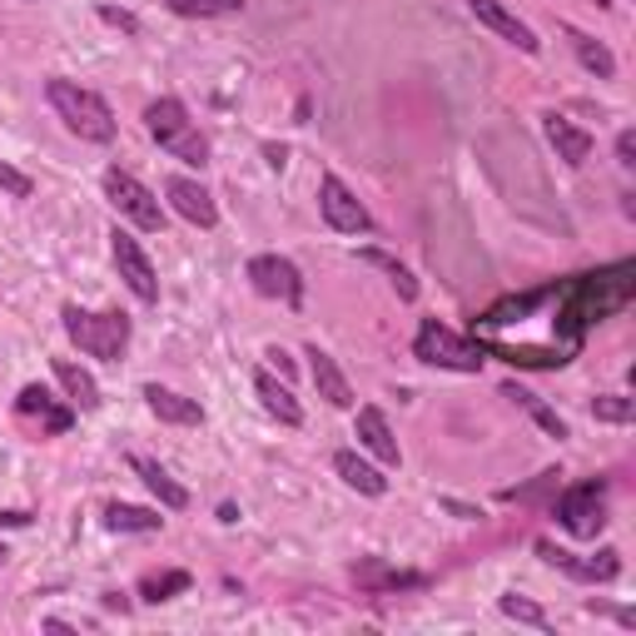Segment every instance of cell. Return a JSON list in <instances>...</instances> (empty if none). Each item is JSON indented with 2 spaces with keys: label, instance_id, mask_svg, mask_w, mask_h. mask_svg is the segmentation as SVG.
<instances>
[{
  "label": "cell",
  "instance_id": "cell-6",
  "mask_svg": "<svg viewBox=\"0 0 636 636\" xmlns=\"http://www.w3.org/2000/svg\"><path fill=\"white\" fill-rule=\"evenodd\" d=\"M105 195H110V205L120 209L130 225H140L145 235H159V229H165V209H159V199L135 175H125V169H105Z\"/></svg>",
  "mask_w": 636,
  "mask_h": 636
},
{
  "label": "cell",
  "instance_id": "cell-15",
  "mask_svg": "<svg viewBox=\"0 0 636 636\" xmlns=\"http://www.w3.org/2000/svg\"><path fill=\"white\" fill-rule=\"evenodd\" d=\"M145 403L159 423H179V428H199L205 423V408L195 398L175 394V388H159V384H145Z\"/></svg>",
  "mask_w": 636,
  "mask_h": 636
},
{
  "label": "cell",
  "instance_id": "cell-34",
  "mask_svg": "<svg viewBox=\"0 0 636 636\" xmlns=\"http://www.w3.org/2000/svg\"><path fill=\"white\" fill-rule=\"evenodd\" d=\"M443 507H448L453 517H468V523H473V517H483V513H477V507H468V503H443Z\"/></svg>",
  "mask_w": 636,
  "mask_h": 636
},
{
  "label": "cell",
  "instance_id": "cell-8",
  "mask_svg": "<svg viewBox=\"0 0 636 636\" xmlns=\"http://www.w3.org/2000/svg\"><path fill=\"white\" fill-rule=\"evenodd\" d=\"M110 249H115V269H120V279L130 284L135 299H140V304H159L155 264H150V254L140 249V239L125 235V229H115V235H110Z\"/></svg>",
  "mask_w": 636,
  "mask_h": 636
},
{
  "label": "cell",
  "instance_id": "cell-13",
  "mask_svg": "<svg viewBox=\"0 0 636 636\" xmlns=\"http://www.w3.org/2000/svg\"><path fill=\"white\" fill-rule=\"evenodd\" d=\"M354 582L364 592H418V587H428V577L423 572H403V567H388L384 557H364L354 567Z\"/></svg>",
  "mask_w": 636,
  "mask_h": 636
},
{
  "label": "cell",
  "instance_id": "cell-19",
  "mask_svg": "<svg viewBox=\"0 0 636 636\" xmlns=\"http://www.w3.org/2000/svg\"><path fill=\"white\" fill-rule=\"evenodd\" d=\"M547 140H553L557 159H567L572 169H582L592 159V135L577 130L572 120H562V115H547Z\"/></svg>",
  "mask_w": 636,
  "mask_h": 636
},
{
  "label": "cell",
  "instance_id": "cell-30",
  "mask_svg": "<svg viewBox=\"0 0 636 636\" xmlns=\"http://www.w3.org/2000/svg\"><path fill=\"white\" fill-rule=\"evenodd\" d=\"M592 413H597L602 423H632V398H622V394H602V398H592Z\"/></svg>",
  "mask_w": 636,
  "mask_h": 636
},
{
  "label": "cell",
  "instance_id": "cell-24",
  "mask_svg": "<svg viewBox=\"0 0 636 636\" xmlns=\"http://www.w3.org/2000/svg\"><path fill=\"white\" fill-rule=\"evenodd\" d=\"M56 378L66 384V394L80 403V408H100V384H95L90 374H85L80 364H70V358H56Z\"/></svg>",
  "mask_w": 636,
  "mask_h": 636
},
{
  "label": "cell",
  "instance_id": "cell-9",
  "mask_svg": "<svg viewBox=\"0 0 636 636\" xmlns=\"http://www.w3.org/2000/svg\"><path fill=\"white\" fill-rule=\"evenodd\" d=\"M249 279H254V289H259L264 299H284L289 309H299V304H304L299 269H294L289 259H279V254H254V259H249Z\"/></svg>",
  "mask_w": 636,
  "mask_h": 636
},
{
  "label": "cell",
  "instance_id": "cell-5",
  "mask_svg": "<svg viewBox=\"0 0 636 636\" xmlns=\"http://www.w3.org/2000/svg\"><path fill=\"white\" fill-rule=\"evenodd\" d=\"M553 513H557V523L567 527L572 537H582V543H592V537L607 527V483H577V487H567V493L553 503Z\"/></svg>",
  "mask_w": 636,
  "mask_h": 636
},
{
  "label": "cell",
  "instance_id": "cell-4",
  "mask_svg": "<svg viewBox=\"0 0 636 636\" xmlns=\"http://www.w3.org/2000/svg\"><path fill=\"white\" fill-rule=\"evenodd\" d=\"M413 358H423V364H433V368H453V374H477V368H483V348L458 338L453 328H443L438 318H428V324L418 328Z\"/></svg>",
  "mask_w": 636,
  "mask_h": 636
},
{
  "label": "cell",
  "instance_id": "cell-11",
  "mask_svg": "<svg viewBox=\"0 0 636 636\" xmlns=\"http://www.w3.org/2000/svg\"><path fill=\"white\" fill-rule=\"evenodd\" d=\"M537 553H543L553 567H562L567 577H577V582H612L622 572V557L612 553H597V557H572V553H562V547H553V543H537Z\"/></svg>",
  "mask_w": 636,
  "mask_h": 636
},
{
  "label": "cell",
  "instance_id": "cell-23",
  "mask_svg": "<svg viewBox=\"0 0 636 636\" xmlns=\"http://www.w3.org/2000/svg\"><path fill=\"white\" fill-rule=\"evenodd\" d=\"M159 523H165V517L150 513V507H130V503L105 507V527H110V533H159Z\"/></svg>",
  "mask_w": 636,
  "mask_h": 636
},
{
  "label": "cell",
  "instance_id": "cell-31",
  "mask_svg": "<svg viewBox=\"0 0 636 636\" xmlns=\"http://www.w3.org/2000/svg\"><path fill=\"white\" fill-rule=\"evenodd\" d=\"M0 189H6V195H16V199H30V175H20L16 165H6V159H0Z\"/></svg>",
  "mask_w": 636,
  "mask_h": 636
},
{
  "label": "cell",
  "instance_id": "cell-10",
  "mask_svg": "<svg viewBox=\"0 0 636 636\" xmlns=\"http://www.w3.org/2000/svg\"><path fill=\"white\" fill-rule=\"evenodd\" d=\"M468 10H473L477 26L497 30V36H503L507 46H517L523 56H537V50H543V40L533 36V26H527V20H517L513 10L503 6V0H468Z\"/></svg>",
  "mask_w": 636,
  "mask_h": 636
},
{
  "label": "cell",
  "instance_id": "cell-35",
  "mask_svg": "<svg viewBox=\"0 0 636 636\" xmlns=\"http://www.w3.org/2000/svg\"><path fill=\"white\" fill-rule=\"evenodd\" d=\"M30 513H0V527H26Z\"/></svg>",
  "mask_w": 636,
  "mask_h": 636
},
{
  "label": "cell",
  "instance_id": "cell-14",
  "mask_svg": "<svg viewBox=\"0 0 636 636\" xmlns=\"http://www.w3.org/2000/svg\"><path fill=\"white\" fill-rule=\"evenodd\" d=\"M16 413H20V418H36L46 433H70V423H76V413H70V408H60V403L50 398L40 384H26V388H20Z\"/></svg>",
  "mask_w": 636,
  "mask_h": 636
},
{
  "label": "cell",
  "instance_id": "cell-12",
  "mask_svg": "<svg viewBox=\"0 0 636 636\" xmlns=\"http://www.w3.org/2000/svg\"><path fill=\"white\" fill-rule=\"evenodd\" d=\"M165 195H169V205H175V215H185L189 225H199V229H215V225H219L215 199H209V189L195 185V179L175 175V179L165 185Z\"/></svg>",
  "mask_w": 636,
  "mask_h": 636
},
{
  "label": "cell",
  "instance_id": "cell-37",
  "mask_svg": "<svg viewBox=\"0 0 636 636\" xmlns=\"http://www.w3.org/2000/svg\"><path fill=\"white\" fill-rule=\"evenodd\" d=\"M6 557H10V553H6V547H0V562H6Z\"/></svg>",
  "mask_w": 636,
  "mask_h": 636
},
{
  "label": "cell",
  "instance_id": "cell-21",
  "mask_svg": "<svg viewBox=\"0 0 636 636\" xmlns=\"http://www.w3.org/2000/svg\"><path fill=\"white\" fill-rule=\"evenodd\" d=\"M334 473L344 477L354 493H364V497H384L388 493V477L378 473V468H368L358 453H334Z\"/></svg>",
  "mask_w": 636,
  "mask_h": 636
},
{
  "label": "cell",
  "instance_id": "cell-2",
  "mask_svg": "<svg viewBox=\"0 0 636 636\" xmlns=\"http://www.w3.org/2000/svg\"><path fill=\"white\" fill-rule=\"evenodd\" d=\"M145 125H150V135L175 159H185V165H209L205 135L189 125V115H185V105H179V100H169V95H165V100H155L150 110H145Z\"/></svg>",
  "mask_w": 636,
  "mask_h": 636
},
{
  "label": "cell",
  "instance_id": "cell-1",
  "mask_svg": "<svg viewBox=\"0 0 636 636\" xmlns=\"http://www.w3.org/2000/svg\"><path fill=\"white\" fill-rule=\"evenodd\" d=\"M46 100L56 105V115L66 120L70 135H80V140H90V145H110L115 140V115H110V105H105L95 90H85V85L56 76L46 85Z\"/></svg>",
  "mask_w": 636,
  "mask_h": 636
},
{
  "label": "cell",
  "instance_id": "cell-20",
  "mask_svg": "<svg viewBox=\"0 0 636 636\" xmlns=\"http://www.w3.org/2000/svg\"><path fill=\"white\" fill-rule=\"evenodd\" d=\"M130 468L145 477V487H150V493H155L159 503L169 507V513H179V507H189V493H185V487H179V483H175V477H169L165 468H159L155 458H145V453H135V458H130Z\"/></svg>",
  "mask_w": 636,
  "mask_h": 636
},
{
  "label": "cell",
  "instance_id": "cell-27",
  "mask_svg": "<svg viewBox=\"0 0 636 636\" xmlns=\"http://www.w3.org/2000/svg\"><path fill=\"white\" fill-rule=\"evenodd\" d=\"M364 264H374V269H384L388 279H394V289H398L408 304L418 299V279H413V274L403 269V264L394 259V254H384V249H364Z\"/></svg>",
  "mask_w": 636,
  "mask_h": 636
},
{
  "label": "cell",
  "instance_id": "cell-25",
  "mask_svg": "<svg viewBox=\"0 0 636 636\" xmlns=\"http://www.w3.org/2000/svg\"><path fill=\"white\" fill-rule=\"evenodd\" d=\"M503 398L523 403V408H527V413H533V418H537V428H543V433H553V438H567V423H562V418H557V413H553V408H547V403H543V398H537V394H527V388H523V384H503Z\"/></svg>",
  "mask_w": 636,
  "mask_h": 636
},
{
  "label": "cell",
  "instance_id": "cell-26",
  "mask_svg": "<svg viewBox=\"0 0 636 636\" xmlns=\"http://www.w3.org/2000/svg\"><path fill=\"white\" fill-rule=\"evenodd\" d=\"M165 6L185 20H225V16H239L244 0H165Z\"/></svg>",
  "mask_w": 636,
  "mask_h": 636
},
{
  "label": "cell",
  "instance_id": "cell-17",
  "mask_svg": "<svg viewBox=\"0 0 636 636\" xmlns=\"http://www.w3.org/2000/svg\"><path fill=\"white\" fill-rule=\"evenodd\" d=\"M309 374H314V388H318V398L324 403H334V408H354V388H348V378H344V368L334 364V358L324 354V348H309Z\"/></svg>",
  "mask_w": 636,
  "mask_h": 636
},
{
  "label": "cell",
  "instance_id": "cell-33",
  "mask_svg": "<svg viewBox=\"0 0 636 636\" xmlns=\"http://www.w3.org/2000/svg\"><path fill=\"white\" fill-rule=\"evenodd\" d=\"M617 159H622L627 169L636 165V135H632V130H622V135H617Z\"/></svg>",
  "mask_w": 636,
  "mask_h": 636
},
{
  "label": "cell",
  "instance_id": "cell-3",
  "mask_svg": "<svg viewBox=\"0 0 636 636\" xmlns=\"http://www.w3.org/2000/svg\"><path fill=\"white\" fill-rule=\"evenodd\" d=\"M60 318H66V334L76 338L90 358H120L125 344H130V318L125 314H90V309L70 304Z\"/></svg>",
  "mask_w": 636,
  "mask_h": 636
},
{
  "label": "cell",
  "instance_id": "cell-36",
  "mask_svg": "<svg viewBox=\"0 0 636 636\" xmlns=\"http://www.w3.org/2000/svg\"><path fill=\"white\" fill-rule=\"evenodd\" d=\"M264 155H269L274 169H284V150H279V145H264Z\"/></svg>",
  "mask_w": 636,
  "mask_h": 636
},
{
  "label": "cell",
  "instance_id": "cell-32",
  "mask_svg": "<svg viewBox=\"0 0 636 636\" xmlns=\"http://www.w3.org/2000/svg\"><path fill=\"white\" fill-rule=\"evenodd\" d=\"M100 20H105V26H115V30H125V36H135V30H140V20H135L130 10H115V6H105Z\"/></svg>",
  "mask_w": 636,
  "mask_h": 636
},
{
  "label": "cell",
  "instance_id": "cell-16",
  "mask_svg": "<svg viewBox=\"0 0 636 636\" xmlns=\"http://www.w3.org/2000/svg\"><path fill=\"white\" fill-rule=\"evenodd\" d=\"M358 443H364L368 453H374L378 463H388V468H398V438H394V428H388V418H384V408H358Z\"/></svg>",
  "mask_w": 636,
  "mask_h": 636
},
{
  "label": "cell",
  "instance_id": "cell-22",
  "mask_svg": "<svg viewBox=\"0 0 636 636\" xmlns=\"http://www.w3.org/2000/svg\"><path fill=\"white\" fill-rule=\"evenodd\" d=\"M567 30V40H572V50H577V60L592 70L597 80H612L617 76V60H612V50L602 46V40H592V36H582V30H572V26H562Z\"/></svg>",
  "mask_w": 636,
  "mask_h": 636
},
{
  "label": "cell",
  "instance_id": "cell-7",
  "mask_svg": "<svg viewBox=\"0 0 636 636\" xmlns=\"http://www.w3.org/2000/svg\"><path fill=\"white\" fill-rule=\"evenodd\" d=\"M318 209H324L328 229H338V235H368V229H374L368 209L358 205V195H354V189H348L338 175H324V179H318Z\"/></svg>",
  "mask_w": 636,
  "mask_h": 636
},
{
  "label": "cell",
  "instance_id": "cell-18",
  "mask_svg": "<svg viewBox=\"0 0 636 636\" xmlns=\"http://www.w3.org/2000/svg\"><path fill=\"white\" fill-rule=\"evenodd\" d=\"M254 394H259L264 413H274V418H279L284 428H299V423H304V408H299V398H294L289 388H284V384H279V378H274V374H264V368H259V374H254Z\"/></svg>",
  "mask_w": 636,
  "mask_h": 636
},
{
  "label": "cell",
  "instance_id": "cell-28",
  "mask_svg": "<svg viewBox=\"0 0 636 636\" xmlns=\"http://www.w3.org/2000/svg\"><path fill=\"white\" fill-rule=\"evenodd\" d=\"M189 572H150V577L140 582V597L145 602H169V597H179V592H189Z\"/></svg>",
  "mask_w": 636,
  "mask_h": 636
},
{
  "label": "cell",
  "instance_id": "cell-29",
  "mask_svg": "<svg viewBox=\"0 0 636 636\" xmlns=\"http://www.w3.org/2000/svg\"><path fill=\"white\" fill-rule=\"evenodd\" d=\"M497 607H503V617H513V622H527V627H547V612L537 607V602L517 597V592H507V597L497 602Z\"/></svg>",
  "mask_w": 636,
  "mask_h": 636
},
{
  "label": "cell",
  "instance_id": "cell-38",
  "mask_svg": "<svg viewBox=\"0 0 636 636\" xmlns=\"http://www.w3.org/2000/svg\"><path fill=\"white\" fill-rule=\"evenodd\" d=\"M597 6H612V0H597Z\"/></svg>",
  "mask_w": 636,
  "mask_h": 636
}]
</instances>
